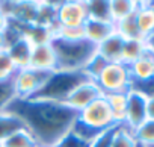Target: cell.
Instances as JSON below:
<instances>
[{
    "label": "cell",
    "mask_w": 154,
    "mask_h": 147,
    "mask_svg": "<svg viewBox=\"0 0 154 147\" xmlns=\"http://www.w3.org/2000/svg\"><path fill=\"white\" fill-rule=\"evenodd\" d=\"M33 135L39 147H56L72 129L77 111L62 102L44 99H15L9 109Z\"/></svg>",
    "instance_id": "cell-1"
},
{
    "label": "cell",
    "mask_w": 154,
    "mask_h": 147,
    "mask_svg": "<svg viewBox=\"0 0 154 147\" xmlns=\"http://www.w3.org/2000/svg\"><path fill=\"white\" fill-rule=\"evenodd\" d=\"M115 124L116 123L112 117L109 105L103 96V97L97 99L95 102H92L91 105H88L80 112H77V118L74 121L71 132L86 141H91L100 132H103Z\"/></svg>",
    "instance_id": "cell-2"
},
{
    "label": "cell",
    "mask_w": 154,
    "mask_h": 147,
    "mask_svg": "<svg viewBox=\"0 0 154 147\" xmlns=\"http://www.w3.org/2000/svg\"><path fill=\"white\" fill-rule=\"evenodd\" d=\"M51 46L56 52L57 70L60 71H82L91 58L97 55V46L85 38L77 41L53 38Z\"/></svg>",
    "instance_id": "cell-3"
},
{
    "label": "cell",
    "mask_w": 154,
    "mask_h": 147,
    "mask_svg": "<svg viewBox=\"0 0 154 147\" xmlns=\"http://www.w3.org/2000/svg\"><path fill=\"white\" fill-rule=\"evenodd\" d=\"M88 81L83 71H53L47 79L45 85L32 97V99H44L53 102H65V99L79 87Z\"/></svg>",
    "instance_id": "cell-4"
},
{
    "label": "cell",
    "mask_w": 154,
    "mask_h": 147,
    "mask_svg": "<svg viewBox=\"0 0 154 147\" xmlns=\"http://www.w3.org/2000/svg\"><path fill=\"white\" fill-rule=\"evenodd\" d=\"M94 82L101 90L103 96L113 94V93H128L133 88V81L130 76L128 65L122 62L107 64Z\"/></svg>",
    "instance_id": "cell-5"
},
{
    "label": "cell",
    "mask_w": 154,
    "mask_h": 147,
    "mask_svg": "<svg viewBox=\"0 0 154 147\" xmlns=\"http://www.w3.org/2000/svg\"><path fill=\"white\" fill-rule=\"evenodd\" d=\"M53 73V71H51ZM51 73L33 70L30 67L18 70L14 76V85L17 91V99H32L47 82Z\"/></svg>",
    "instance_id": "cell-6"
},
{
    "label": "cell",
    "mask_w": 154,
    "mask_h": 147,
    "mask_svg": "<svg viewBox=\"0 0 154 147\" xmlns=\"http://www.w3.org/2000/svg\"><path fill=\"white\" fill-rule=\"evenodd\" d=\"M88 20L86 2L80 0H68L59 2L56 11V26H83Z\"/></svg>",
    "instance_id": "cell-7"
},
{
    "label": "cell",
    "mask_w": 154,
    "mask_h": 147,
    "mask_svg": "<svg viewBox=\"0 0 154 147\" xmlns=\"http://www.w3.org/2000/svg\"><path fill=\"white\" fill-rule=\"evenodd\" d=\"M145 120H146V96L142 91L131 88L127 93V112L124 124L133 132Z\"/></svg>",
    "instance_id": "cell-8"
},
{
    "label": "cell",
    "mask_w": 154,
    "mask_h": 147,
    "mask_svg": "<svg viewBox=\"0 0 154 147\" xmlns=\"http://www.w3.org/2000/svg\"><path fill=\"white\" fill-rule=\"evenodd\" d=\"M103 97L101 90L97 87V84L91 79L85 81L83 84H80L66 99H65V105L69 106L71 109L80 112L82 109H85L88 105H91L92 102H95L97 99Z\"/></svg>",
    "instance_id": "cell-9"
},
{
    "label": "cell",
    "mask_w": 154,
    "mask_h": 147,
    "mask_svg": "<svg viewBox=\"0 0 154 147\" xmlns=\"http://www.w3.org/2000/svg\"><path fill=\"white\" fill-rule=\"evenodd\" d=\"M29 67L33 68V70L48 71V73L57 70L56 52H54L51 43H47V44H41V46H35L33 47Z\"/></svg>",
    "instance_id": "cell-10"
},
{
    "label": "cell",
    "mask_w": 154,
    "mask_h": 147,
    "mask_svg": "<svg viewBox=\"0 0 154 147\" xmlns=\"http://www.w3.org/2000/svg\"><path fill=\"white\" fill-rule=\"evenodd\" d=\"M83 32H85V40L98 46L100 43L107 40L110 35H113L116 30H115L113 21H100V20L88 18L83 23Z\"/></svg>",
    "instance_id": "cell-11"
},
{
    "label": "cell",
    "mask_w": 154,
    "mask_h": 147,
    "mask_svg": "<svg viewBox=\"0 0 154 147\" xmlns=\"http://www.w3.org/2000/svg\"><path fill=\"white\" fill-rule=\"evenodd\" d=\"M6 50H8L12 62L15 64V67L18 70H23V68H27L29 67L32 50H33V44L27 38H24L23 35H20L18 38H15L8 46Z\"/></svg>",
    "instance_id": "cell-12"
},
{
    "label": "cell",
    "mask_w": 154,
    "mask_h": 147,
    "mask_svg": "<svg viewBox=\"0 0 154 147\" xmlns=\"http://www.w3.org/2000/svg\"><path fill=\"white\" fill-rule=\"evenodd\" d=\"M125 40L118 35L116 32L110 35L107 40L100 43L97 46V53L107 62V64H116L122 61V49H124Z\"/></svg>",
    "instance_id": "cell-13"
},
{
    "label": "cell",
    "mask_w": 154,
    "mask_h": 147,
    "mask_svg": "<svg viewBox=\"0 0 154 147\" xmlns=\"http://www.w3.org/2000/svg\"><path fill=\"white\" fill-rule=\"evenodd\" d=\"M130 76L133 81V85L148 82L154 78V67H152V53L146 50L143 56H140L137 61L128 65Z\"/></svg>",
    "instance_id": "cell-14"
},
{
    "label": "cell",
    "mask_w": 154,
    "mask_h": 147,
    "mask_svg": "<svg viewBox=\"0 0 154 147\" xmlns=\"http://www.w3.org/2000/svg\"><path fill=\"white\" fill-rule=\"evenodd\" d=\"M136 21L143 40L154 34V2H140L136 12Z\"/></svg>",
    "instance_id": "cell-15"
},
{
    "label": "cell",
    "mask_w": 154,
    "mask_h": 147,
    "mask_svg": "<svg viewBox=\"0 0 154 147\" xmlns=\"http://www.w3.org/2000/svg\"><path fill=\"white\" fill-rule=\"evenodd\" d=\"M104 99L109 105L112 117L116 124H124L125 112H127V93H113L104 94Z\"/></svg>",
    "instance_id": "cell-16"
},
{
    "label": "cell",
    "mask_w": 154,
    "mask_h": 147,
    "mask_svg": "<svg viewBox=\"0 0 154 147\" xmlns=\"http://www.w3.org/2000/svg\"><path fill=\"white\" fill-rule=\"evenodd\" d=\"M109 3H110V17L113 23L136 14L140 5V2H136V0H109Z\"/></svg>",
    "instance_id": "cell-17"
},
{
    "label": "cell",
    "mask_w": 154,
    "mask_h": 147,
    "mask_svg": "<svg viewBox=\"0 0 154 147\" xmlns=\"http://www.w3.org/2000/svg\"><path fill=\"white\" fill-rule=\"evenodd\" d=\"M24 123L12 112L6 111L3 114H0V142L5 141L6 138H9L11 135H14L18 130H23Z\"/></svg>",
    "instance_id": "cell-18"
},
{
    "label": "cell",
    "mask_w": 154,
    "mask_h": 147,
    "mask_svg": "<svg viewBox=\"0 0 154 147\" xmlns=\"http://www.w3.org/2000/svg\"><path fill=\"white\" fill-rule=\"evenodd\" d=\"M146 53V46L143 40H127L124 43L122 49V64L130 65L134 61H137L140 56Z\"/></svg>",
    "instance_id": "cell-19"
},
{
    "label": "cell",
    "mask_w": 154,
    "mask_h": 147,
    "mask_svg": "<svg viewBox=\"0 0 154 147\" xmlns=\"http://www.w3.org/2000/svg\"><path fill=\"white\" fill-rule=\"evenodd\" d=\"M115 30L125 41L127 40H143L140 32H139V27H137L136 14H133V15H130V17L121 20V21H116L115 23Z\"/></svg>",
    "instance_id": "cell-20"
},
{
    "label": "cell",
    "mask_w": 154,
    "mask_h": 147,
    "mask_svg": "<svg viewBox=\"0 0 154 147\" xmlns=\"http://www.w3.org/2000/svg\"><path fill=\"white\" fill-rule=\"evenodd\" d=\"M86 11H88V18L100 20V21H112L109 0H91V2H86Z\"/></svg>",
    "instance_id": "cell-21"
},
{
    "label": "cell",
    "mask_w": 154,
    "mask_h": 147,
    "mask_svg": "<svg viewBox=\"0 0 154 147\" xmlns=\"http://www.w3.org/2000/svg\"><path fill=\"white\" fill-rule=\"evenodd\" d=\"M0 145L2 147H39L38 141L27 129L15 132L14 135H11L9 138L0 142Z\"/></svg>",
    "instance_id": "cell-22"
},
{
    "label": "cell",
    "mask_w": 154,
    "mask_h": 147,
    "mask_svg": "<svg viewBox=\"0 0 154 147\" xmlns=\"http://www.w3.org/2000/svg\"><path fill=\"white\" fill-rule=\"evenodd\" d=\"M133 136L137 144L145 145V147H152L154 145V120L146 118L140 126H137L133 130Z\"/></svg>",
    "instance_id": "cell-23"
},
{
    "label": "cell",
    "mask_w": 154,
    "mask_h": 147,
    "mask_svg": "<svg viewBox=\"0 0 154 147\" xmlns=\"http://www.w3.org/2000/svg\"><path fill=\"white\" fill-rule=\"evenodd\" d=\"M15 99H17V91H15L14 79L0 82V114L6 112Z\"/></svg>",
    "instance_id": "cell-24"
},
{
    "label": "cell",
    "mask_w": 154,
    "mask_h": 147,
    "mask_svg": "<svg viewBox=\"0 0 154 147\" xmlns=\"http://www.w3.org/2000/svg\"><path fill=\"white\" fill-rule=\"evenodd\" d=\"M137 142L133 136V132L125 126V124H119L113 139H112V147H136Z\"/></svg>",
    "instance_id": "cell-25"
},
{
    "label": "cell",
    "mask_w": 154,
    "mask_h": 147,
    "mask_svg": "<svg viewBox=\"0 0 154 147\" xmlns=\"http://www.w3.org/2000/svg\"><path fill=\"white\" fill-rule=\"evenodd\" d=\"M17 71H18V68L12 62L8 50H0V82L14 79Z\"/></svg>",
    "instance_id": "cell-26"
},
{
    "label": "cell",
    "mask_w": 154,
    "mask_h": 147,
    "mask_svg": "<svg viewBox=\"0 0 154 147\" xmlns=\"http://www.w3.org/2000/svg\"><path fill=\"white\" fill-rule=\"evenodd\" d=\"M107 65V62L97 53L95 56H92L91 58V61L85 65V68L82 70L83 73H85V76L88 78V79H91V81H95L98 76H100V73L103 71V68Z\"/></svg>",
    "instance_id": "cell-27"
},
{
    "label": "cell",
    "mask_w": 154,
    "mask_h": 147,
    "mask_svg": "<svg viewBox=\"0 0 154 147\" xmlns=\"http://www.w3.org/2000/svg\"><path fill=\"white\" fill-rule=\"evenodd\" d=\"M118 126L119 124H115V126H112V127L100 132L95 138L91 139L89 147H112V139H113V135H115Z\"/></svg>",
    "instance_id": "cell-28"
},
{
    "label": "cell",
    "mask_w": 154,
    "mask_h": 147,
    "mask_svg": "<svg viewBox=\"0 0 154 147\" xmlns=\"http://www.w3.org/2000/svg\"><path fill=\"white\" fill-rule=\"evenodd\" d=\"M89 142L91 141H86L80 136H77L75 133L69 132L56 147H89Z\"/></svg>",
    "instance_id": "cell-29"
},
{
    "label": "cell",
    "mask_w": 154,
    "mask_h": 147,
    "mask_svg": "<svg viewBox=\"0 0 154 147\" xmlns=\"http://www.w3.org/2000/svg\"><path fill=\"white\" fill-rule=\"evenodd\" d=\"M133 88H136V90L142 91L145 96H151V94H154V78H152L151 81H148V82H143V84L133 85Z\"/></svg>",
    "instance_id": "cell-30"
},
{
    "label": "cell",
    "mask_w": 154,
    "mask_h": 147,
    "mask_svg": "<svg viewBox=\"0 0 154 147\" xmlns=\"http://www.w3.org/2000/svg\"><path fill=\"white\" fill-rule=\"evenodd\" d=\"M146 118L154 120V94L146 96Z\"/></svg>",
    "instance_id": "cell-31"
},
{
    "label": "cell",
    "mask_w": 154,
    "mask_h": 147,
    "mask_svg": "<svg viewBox=\"0 0 154 147\" xmlns=\"http://www.w3.org/2000/svg\"><path fill=\"white\" fill-rule=\"evenodd\" d=\"M9 27V18L0 11V32H5Z\"/></svg>",
    "instance_id": "cell-32"
},
{
    "label": "cell",
    "mask_w": 154,
    "mask_h": 147,
    "mask_svg": "<svg viewBox=\"0 0 154 147\" xmlns=\"http://www.w3.org/2000/svg\"><path fill=\"white\" fill-rule=\"evenodd\" d=\"M143 41H145L146 50H148L149 53H152V55H154V34H151L149 37H146Z\"/></svg>",
    "instance_id": "cell-33"
},
{
    "label": "cell",
    "mask_w": 154,
    "mask_h": 147,
    "mask_svg": "<svg viewBox=\"0 0 154 147\" xmlns=\"http://www.w3.org/2000/svg\"><path fill=\"white\" fill-rule=\"evenodd\" d=\"M8 49V37L6 32H0V50H6Z\"/></svg>",
    "instance_id": "cell-34"
},
{
    "label": "cell",
    "mask_w": 154,
    "mask_h": 147,
    "mask_svg": "<svg viewBox=\"0 0 154 147\" xmlns=\"http://www.w3.org/2000/svg\"><path fill=\"white\" fill-rule=\"evenodd\" d=\"M152 67H154V55H152Z\"/></svg>",
    "instance_id": "cell-35"
},
{
    "label": "cell",
    "mask_w": 154,
    "mask_h": 147,
    "mask_svg": "<svg viewBox=\"0 0 154 147\" xmlns=\"http://www.w3.org/2000/svg\"><path fill=\"white\" fill-rule=\"evenodd\" d=\"M136 147H145V145H140V144H137V145H136Z\"/></svg>",
    "instance_id": "cell-36"
},
{
    "label": "cell",
    "mask_w": 154,
    "mask_h": 147,
    "mask_svg": "<svg viewBox=\"0 0 154 147\" xmlns=\"http://www.w3.org/2000/svg\"><path fill=\"white\" fill-rule=\"evenodd\" d=\"M0 147H2V145H0Z\"/></svg>",
    "instance_id": "cell-37"
},
{
    "label": "cell",
    "mask_w": 154,
    "mask_h": 147,
    "mask_svg": "<svg viewBox=\"0 0 154 147\" xmlns=\"http://www.w3.org/2000/svg\"><path fill=\"white\" fill-rule=\"evenodd\" d=\"M152 147H154V145H152Z\"/></svg>",
    "instance_id": "cell-38"
}]
</instances>
